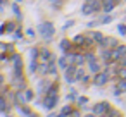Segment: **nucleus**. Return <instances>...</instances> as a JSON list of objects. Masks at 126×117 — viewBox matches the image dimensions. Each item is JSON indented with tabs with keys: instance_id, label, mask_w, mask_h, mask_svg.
<instances>
[{
	"instance_id": "1",
	"label": "nucleus",
	"mask_w": 126,
	"mask_h": 117,
	"mask_svg": "<svg viewBox=\"0 0 126 117\" xmlns=\"http://www.w3.org/2000/svg\"><path fill=\"white\" fill-rule=\"evenodd\" d=\"M38 33H40V36H42L43 40L48 41V40L54 38V35H55V28H54L52 23L43 21V23H40V26H38Z\"/></svg>"
},
{
	"instance_id": "2",
	"label": "nucleus",
	"mask_w": 126,
	"mask_h": 117,
	"mask_svg": "<svg viewBox=\"0 0 126 117\" xmlns=\"http://www.w3.org/2000/svg\"><path fill=\"white\" fill-rule=\"evenodd\" d=\"M109 79H110V72L105 69V71H100V72H97V74H93V84L95 86H105L107 83H109Z\"/></svg>"
},
{
	"instance_id": "3",
	"label": "nucleus",
	"mask_w": 126,
	"mask_h": 117,
	"mask_svg": "<svg viewBox=\"0 0 126 117\" xmlns=\"http://www.w3.org/2000/svg\"><path fill=\"white\" fill-rule=\"evenodd\" d=\"M76 71H78V65H76V64H69V65L64 69V79H66L69 84L76 81V78H74V76H76Z\"/></svg>"
},
{
	"instance_id": "4",
	"label": "nucleus",
	"mask_w": 126,
	"mask_h": 117,
	"mask_svg": "<svg viewBox=\"0 0 126 117\" xmlns=\"http://www.w3.org/2000/svg\"><path fill=\"white\" fill-rule=\"evenodd\" d=\"M57 102H59V96L57 95H45L43 100H42V107L47 108V110H52L57 105Z\"/></svg>"
},
{
	"instance_id": "5",
	"label": "nucleus",
	"mask_w": 126,
	"mask_h": 117,
	"mask_svg": "<svg viewBox=\"0 0 126 117\" xmlns=\"http://www.w3.org/2000/svg\"><path fill=\"white\" fill-rule=\"evenodd\" d=\"M110 108H112V107H110V103H109V102H98V103H95V105H93V108H92V110H93V114H95V115H98V117H100V115L107 114Z\"/></svg>"
},
{
	"instance_id": "6",
	"label": "nucleus",
	"mask_w": 126,
	"mask_h": 117,
	"mask_svg": "<svg viewBox=\"0 0 126 117\" xmlns=\"http://www.w3.org/2000/svg\"><path fill=\"white\" fill-rule=\"evenodd\" d=\"M117 45H119V41H117L116 38H112V36H105V38L98 43L100 48H116Z\"/></svg>"
},
{
	"instance_id": "7",
	"label": "nucleus",
	"mask_w": 126,
	"mask_h": 117,
	"mask_svg": "<svg viewBox=\"0 0 126 117\" xmlns=\"http://www.w3.org/2000/svg\"><path fill=\"white\" fill-rule=\"evenodd\" d=\"M11 108H12V103L9 102V98L4 96V95H0V112H2V114H9Z\"/></svg>"
},
{
	"instance_id": "8",
	"label": "nucleus",
	"mask_w": 126,
	"mask_h": 117,
	"mask_svg": "<svg viewBox=\"0 0 126 117\" xmlns=\"http://www.w3.org/2000/svg\"><path fill=\"white\" fill-rule=\"evenodd\" d=\"M100 59L104 60V64H110L112 62V48H100Z\"/></svg>"
},
{
	"instance_id": "9",
	"label": "nucleus",
	"mask_w": 126,
	"mask_h": 117,
	"mask_svg": "<svg viewBox=\"0 0 126 117\" xmlns=\"http://www.w3.org/2000/svg\"><path fill=\"white\" fill-rule=\"evenodd\" d=\"M59 47H61V50H62V52H64V55H66L67 52H71V50L74 48V43H73L71 40L62 38V40H61V43H59Z\"/></svg>"
},
{
	"instance_id": "10",
	"label": "nucleus",
	"mask_w": 126,
	"mask_h": 117,
	"mask_svg": "<svg viewBox=\"0 0 126 117\" xmlns=\"http://www.w3.org/2000/svg\"><path fill=\"white\" fill-rule=\"evenodd\" d=\"M93 12H97L95 5H93V4H90V2H85V4H83V7H81V14L90 16V14H93Z\"/></svg>"
},
{
	"instance_id": "11",
	"label": "nucleus",
	"mask_w": 126,
	"mask_h": 117,
	"mask_svg": "<svg viewBox=\"0 0 126 117\" xmlns=\"http://www.w3.org/2000/svg\"><path fill=\"white\" fill-rule=\"evenodd\" d=\"M86 64H88V71H90L92 74H97V72H100V69H102V65H100V62H97V59L86 62Z\"/></svg>"
},
{
	"instance_id": "12",
	"label": "nucleus",
	"mask_w": 126,
	"mask_h": 117,
	"mask_svg": "<svg viewBox=\"0 0 126 117\" xmlns=\"http://www.w3.org/2000/svg\"><path fill=\"white\" fill-rule=\"evenodd\" d=\"M14 102H16V103H19V105H24V103L28 102L24 90H17V91H16V98H14Z\"/></svg>"
},
{
	"instance_id": "13",
	"label": "nucleus",
	"mask_w": 126,
	"mask_h": 117,
	"mask_svg": "<svg viewBox=\"0 0 126 117\" xmlns=\"http://www.w3.org/2000/svg\"><path fill=\"white\" fill-rule=\"evenodd\" d=\"M17 110H19L24 117H38V115H36L30 107H24V105H19V103H17Z\"/></svg>"
},
{
	"instance_id": "14",
	"label": "nucleus",
	"mask_w": 126,
	"mask_h": 117,
	"mask_svg": "<svg viewBox=\"0 0 126 117\" xmlns=\"http://www.w3.org/2000/svg\"><path fill=\"white\" fill-rule=\"evenodd\" d=\"M124 91H126V79H119V81H117V84H116L114 95L117 96V95H121V93H124Z\"/></svg>"
},
{
	"instance_id": "15",
	"label": "nucleus",
	"mask_w": 126,
	"mask_h": 117,
	"mask_svg": "<svg viewBox=\"0 0 126 117\" xmlns=\"http://www.w3.org/2000/svg\"><path fill=\"white\" fill-rule=\"evenodd\" d=\"M50 84H52V83H50L48 79H40V83H38V91H40V93H47V90H48Z\"/></svg>"
},
{
	"instance_id": "16",
	"label": "nucleus",
	"mask_w": 126,
	"mask_h": 117,
	"mask_svg": "<svg viewBox=\"0 0 126 117\" xmlns=\"http://www.w3.org/2000/svg\"><path fill=\"white\" fill-rule=\"evenodd\" d=\"M114 7H116V2H114V0H104V5H102V11H104V12L109 14Z\"/></svg>"
},
{
	"instance_id": "17",
	"label": "nucleus",
	"mask_w": 126,
	"mask_h": 117,
	"mask_svg": "<svg viewBox=\"0 0 126 117\" xmlns=\"http://www.w3.org/2000/svg\"><path fill=\"white\" fill-rule=\"evenodd\" d=\"M88 35H90V36H92V38H93V40L97 41V45H98V43H100V41H102V40L105 38V36H104V35H102L100 31H90Z\"/></svg>"
},
{
	"instance_id": "18",
	"label": "nucleus",
	"mask_w": 126,
	"mask_h": 117,
	"mask_svg": "<svg viewBox=\"0 0 126 117\" xmlns=\"http://www.w3.org/2000/svg\"><path fill=\"white\" fill-rule=\"evenodd\" d=\"M57 93H59V84H57V83H52V84L48 86V90H47L45 95H57Z\"/></svg>"
},
{
	"instance_id": "19",
	"label": "nucleus",
	"mask_w": 126,
	"mask_h": 117,
	"mask_svg": "<svg viewBox=\"0 0 126 117\" xmlns=\"http://www.w3.org/2000/svg\"><path fill=\"white\" fill-rule=\"evenodd\" d=\"M47 76H57V65H55V62H48V74Z\"/></svg>"
},
{
	"instance_id": "20",
	"label": "nucleus",
	"mask_w": 126,
	"mask_h": 117,
	"mask_svg": "<svg viewBox=\"0 0 126 117\" xmlns=\"http://www.w3.org/2000/svg\"><path fill=\"white\" fill-rule=\"evenodd\" d=\"M57 64H59V67H61V69H66V67L69 65V60H67V57L64 55V57L57 59Z\"/></svg>"
},
{
	"instance_id": "21",
	"label": "nucleus",
	"mask_w": 126,
	"mask_h": 117,
	"mask_svg": "<svg viewBox=\"0 0 126 117\" xmlns=\"http://www.w3.org/2000/svg\"><path fill=\"white\" fill-rule=\"evenodd\" d=\"M85 74H86V72H85V69H83V67H79V65H78V71H76V76H74V78H76V81H81V79H83V76H85Z\"/></svg>"
},
{
	"instance_id": "22",
	"label": "nucleus",
	"mask_w": 126,
	"mask_h": 117,
	"mask_svg": "<svg viewBox=\"0 0 126 117\" xmlns=\"http://www.w3.org/2000/svg\"><path fill=\"white\" fill-rule=\"evenodd\" d=\"M114 76H117L119 79H126V67H119L117 72H116Z\"/></svg>"
},
{
	"instance_id": "23",
	"label": "nucleus",
	"mask_w": 126,
	"mask_h": 117,
	"mask_svg": "<svg viewBox=\"0 0 126 117\" xmlns=\"http://www.w3.org/2000/svg\"><path fill=\"white\" fill-rule=\"evenodd\" d=\"M12 12H14V16L17 17V19H21L23 16H21V9H19V5L17 4H12Z\"/></svg>"
},
{
	"instance_id": "24",
	"label": "nucleus",
	"mask_w": 126,
	"mask_h": 117,
	"mask_svg": "<svg viewBox=\"0 0 126 117\" xmlns=\"http://www.w3.org/2000/svg\"><path fill=\"white\" fill-rule=\"evenodd\" d=\"M73 110H74V108H73V105H69V103H67V105H64V107H62V110H61V112H62V114H66V115H71V112H73Z\"/></svg>"
},
{
	"instance_id": "25",
	"label": "nucleus",
	"mask_w": 126,
	"mask_h": 117,
	"mask_svg": "<svg viewBox=\"0 0 126 117\" xmlns=\"http://www.w3.org/2000/svg\"><path fill=\"white\" fill-rule=\"evenodd\" d=\"M5 24H7V33L12 35V31H16V24H14V21H7Z\"/></svg>"
},
{
	"instance_id": "26",
	"label": "nucleus",
	"mask_w": 126,
	"mask_h": 117,
	"mask_svg": "<svg viewBox=\"0 0 126 117\" xmlns=\"http://www.w3.org/2000/svg\"><path fill=\"white\" fill-rule=\"evenodd\" d=\"M85 59H86V62H90V60H95L97 57H95V53L92 50H88V52H85Z\"/></svg>"
},
{
	"instance_id": "27",
	"label": "nucleus",
	"mask_w": 126,
	"mask_h": 117,
	"mask_svg": "<svg viewBox=\"0 0 126 117\" xmlns=\"http://www.w3.org/2000/svg\"><path fill=\"white\" fill-rule=\"evenodd\" d=\"M112 19H114V17H112L110 14H107V16H104V17L100 19V24H109V23H110Z\"/></svg>"
},
{
	"instance_id": "28",
	"label": "nucleus",
	"mask_w": 126,
	"mask_h": 117,
	"mask_svg": "<svg viewBox=\"0 0 126 117\" xmlns=\"http://www.w3.org/2000/svg\"><path fill=\"white\" fill-rule=\"evenodd\" d=\"M86 102H88V98H86V96H78V102H76V103H78V107H85V105H86Z\"/></svg>"
},
{
	"instance_id": "29",
	"label": "nucleus",
	"mask_w": 126,
	"mask_h": 117,
	"mask_svg": "<svg viewBox=\"0 0 126 117\" xmlns=\"http://www.w3.org/2000/svg\"><path fill=\"white\" fill-rule=\"evenodd\" d=\"M21 36H23V29L17 26V28H16V31H14V38H16V40H19Z\"/></svg>"
},
{
	"instance_id": "30",
	"label": "nucleus",
	"mask_w": 126,
	"mask_h": 117,
	"mask_svg": "<svg viewBox=\"0 0 126 117\" xmlns=\"http://www.w3.org/2000/svg\"><path fill=\"white\" fill-rule=\"evenodd\" d=\"M117 31H119V35L124 36V35H126V24H119V26H117Z\"/></svg>"
},
{
	"instance_id": "31",
	"label": "nucleus",
	"mask_w": 126,
	"mask_h": 117,
	"mask_svg": "<svg viewBox=\"0 0 126 117\" xmlns=\"http://www.w3.org/2000/svg\"><path fill=\"white\" fill-rule=\"evenodd\" d=\"M24 93H26V98H28V102H30V100H33V91H31L30 88H26V90H24Z\"/></svg>"
},
{
	"instance_id": "32",
	"label": "nucleus",
	"mask_w": 126,
	"mask_h": 117,
	"mask_svg": "<svg viewBox=\"0 0 126 117\" xmlns=\"http://www.w3.org/2000/svg\"><path fill=\"white\" fill-rule=\"evenodd\" d=\"M117 64H119V67H126V55H123V57L117 60Z\"/></svg>"
},
{
	"instance_id": "33",
	"label": "nucleus",
	"mask_w": 126,
	"mask_h": 117,
	"mask_svg": "<svg viewBox=\"0 0 126 117\" xmlns=\"http://www.w3.org/2000/svg\"><path fill=\"white\" fill-rule=\"evenodd\" d=\"M52 5H54L55 9H59V7L62 5V0H52Z\"/></svg>"
},
{
	"instance_id": "34",
	"label": "nucleus",
	"mask_w": 126,
	"mask_h": 117,
	"mask_svg": "<svg viewBox=\"0 0 126 117\" xmlns=\"http://www.w3.org/2000/svg\"><path fill=\"white\" fill-rule=\"evenodd\" d=\"M90 74H92V72H90ZM90 74H85V76H83V79H81V83H83V84H86V83L90 81V78H92Z\"/></svg>"
},
{
	"instance_id": "35",
	"label": "nucleus",
	"mask_w": 126,
	"mask_h": 117,
	"mask_svg": "<svg viewBox=\"0 0 126 117\" xmlns=\"http://www.w3.org/2000/svg\"><path fill=\"white\" fill-rule=\"evenodd\" d=\"M74 98H76V93H74V91H71V93L66 96V100H67V102H71V100H74Z\"/></svg>"
},
{
	"instance_id": "36",
	"label": "nucleus",
	"mask_w": 126,
	"mask_h": 117,
	"mask_svg": "<svg viewBox=\"0 0 126 117\" xmlns=\"http://www.w3.org/2000/svg\"><path fill=\"white\" fill-rule=\"evenodd\" d=\"M69 117H81V112H79V110H73Z\"/></svg>"
},
{
	"instance_id": "37",
	"label": "nucleus",
	"mask_w": 126,
	"mask_h": 117,
	"mask_svg": "<svg viewBox=\"0 0 126 117\" xmlns=\"http://www.w3.org/2000/svg\"><path fill=\"white\" fill-rule=\"evenodd\" d=\"M26 35H28L30 38H33V36H35V29H31V28H30V29L26 31Z\"/></svg>"
},
{
	"instance_id": "38",
	"label": "nucleus",
	"mask_w": 126,
	"mask_h": 117,
	"mask_svg": "<svg viewBox=\"0 0 126 117\" xmlns=\"http://www.w3.org/2000/svg\"><path fill=\"white\" fill-rule=\"evenodd\" d=\"M73 24H74V21H67V23L64 24V29H67V28H71Z\"/></svg>"
},
{
	"instance_id": "39",
	"label": "nucleus",
	"mask_w": 126,
	"mask_h": 117,
	"mask_svg": "<svg viewBox=\"0 0 126 117\" xmlns=\"http://www.w3.org/2000/svg\"><path fill=\"white\" fill-rule=\"evenodd\" d=\"M4 4H7V0H0V11L4 9Z\"/></svg>"
},
{
	"instance_id": "40",
	"label": "nucleus",
	"mask_w": 126,
	"mask_h": 117,
	"mask_svg": "<svg viewBox=\"0 0 126 117\" xmlns=\"http://www.w3.org/2000/svg\"><path fill=\"white\" fill-rule=\"evenodd\" d=\"M47 117H57V114H48Z\"/></svg>"
},
{
	"instance_id": "41",
	"label": "nucleus",
	"mask_w": 126,
	"mask_h": 117,
	"mask_svg": "<svg viewBox=\"0 0 126 117\" xmlns=\"http://www.w3.org/2000/svg\"><path fill=\"white\" fill-rule=\"evenodd\" d=\"M85 117H98V115H95V114H90V115H85Z\"/></svg>"
},
{
	"instance_id": "42",
	"label": "nucleus",
	"mask_w": 126,
	"mask_h": 117,
	"mask_svg": "<svg viewBox=\"0 0 126 117\" xmlns=\"http://www.w3.org/2000/svg\"><path fill=\"white\" fill-rule=\"evenodd\" d=\"M114 2H116V4H119V2H121V0H114Z\"/></svg>"
},
{
	"instance_id": "43",
	"label": "nucleus",
	"mask_w": 126,
	"mask_h": 117,
	"mask_svg": "<svg viewBox=\"0 0 126 117\" xmlns=\"http://www.w3.org/2000/svg\"><path fill=\"white\" fill-rule=\"evenodd\" d=\"M102 2H104V0H102Z\"/></svg>"
},
{
	"instance_id": "44",
	"label": "nucleus",
	"mask_w": 126,
	"mask_h": 117,
	"mask_svg": "<svg viewBox=\"0 0 126 117\" xmlns=\"http://www.w3.org/2000/svg\"><path fill=\"white\" fill-rule=\"evenodd\" d=\"M119 117H121V115H119Z\"/></svg>"
}]
</instances>
